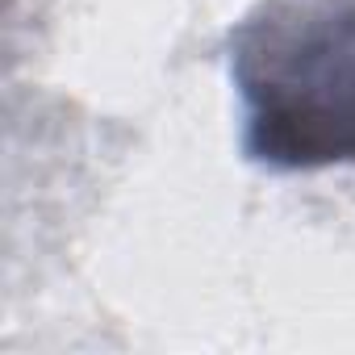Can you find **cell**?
<instances>
[{
	"label": "cell",
	"mask_w": 355,
	"mask_h": 355,
	"mask_svg": "<svg viewBox=\"0 0 355 355\" xmlns=\"http://www.w3.org/2000/svg\"><path fill=\"white\" fill-rule=\"evenodd\" d=\"M226 51L251 163L355 167V0H263Z\"/></svg>",
	"instance_id": "cell-1"
}]
</instances>
